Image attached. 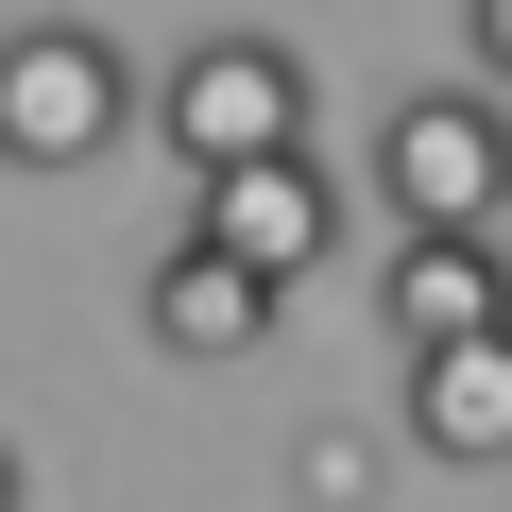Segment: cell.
<instances>
[{
    "instance_id": "8992f818",
    "label": "cell",
    "mask_w": 512,
    "mask_h": 512,
    "mask_svg": "<svg viewBox=\"0 0 512 512\" xmlns=\"http://www.w3.org/2000/svg\"><path fill=\"white\" fill-rule=\"evenodd\" d=\"M274 274H239V256L222 239H171L154 256V274H137V325H154V359H256V342H274Z\"/></svg>"
},
{
    "instance_id": "52a82bcc",
    "label": "cell",
    "mask_w": 512,
    "mask_h": 512,
    "mask_svg": "<svg viewBox=\"0 0 512 512\" xmlns=\"http://www.w3.org/2000/svg\"><path fill=\"white\" fill-rule=\"evenodd\" d=\"M495 222H393V274H376V308H393V342H444V325H495Z\"/></svg>"
},
{
    "instance_id": "7a4b0ae2",
    "label": "cell",
    "mask_w": 512,
    "mask_h": 512,
    "mask_svg": "<svg viewBox=\"0 0 512 512\" xmlns=\"http://www.w3.org/2000/svg\"><path fill=\"white\" fill-rule=\"evenodd\" d=\"M188 239H222L239 274L308 291L325 256H342V171H325L308 137H274V154H222V171H188Z\"/></svg>"
},
{
    "instance_id": "6da1fadb",
    "label": "cell",
    "mask_w": 512,
    "mask_h": 512,
    "mask_svg": "<svg viewBox=\"0 0 512 512\" xmlns=\"http://www.w3.org/2000/svg\"><path fill=\"white\" fill-rule=\"evenodd\" d=\"M137 137V69L103 18H0V171H86Z\"/></svg>"
},
{
    "instance_id": "ba28073f",
    "label": "cell",
    "mask_w": 512,
    "mask_h": 512,
    "mask_svg": "<svg viewBox=\"0 0 512 512\" xmlns=\"http://www.w3.org/2000/svg\"><path fill=\"white\" fill-rule=\"evenodd\" d=\"M461 52H478V86L512 69V0H461Z\"/></svg>"
},
{
    "instance_id": "5b68a950",
    "label": "cell",
    "mask_w": 512,
    "mask_h": 512,
    "mask_svg": "<svg viewBox=\"0 0 512 512\" xmlns=\"http://www.w3.org/2000/svg\"><path fill=\"white\" fill-rule=\"evenodd\" d=\"M393 359H410V444L461 461V478H495L512 461V342L495 325H444V342H393Z\"/></svg>"
},
{
    "instance_id": "9c48e42d",
    "label": "cell",
    "mask_w": 512,
    "mask_h": 512,
    "mask_svg": "<svg viewBox=\"0 0 512 512\" xmlns=\"http://www.w3.org/2000/svg\"><path fill=\"white\" fill-rule=\"evenodd\" d=\"M0 512H18V444H0Z\"/></svg>"
},
{
    "instance_id": "277c9868",
    "label": "cell",
    "mask_w": 512,
    "mask_h": 512,
    "mask_svg": "<svg viewBox=\"0 0 512 512\" xmlns=\"http://www.w3.org/2000/svg\"><path fill=\"white\" fill-rule=\"evenodd\" d=\"M376 205L393 222H495V86H410L376 120Z\"/></svg>"
},
{
    "instance_id": "3957f363",
    "label": "cell",
    "mask_w": 512,
    "mask_h": 512,
    "mask_svg": "<svg viewBox=\"0 0 512 512\" xmlns=\"http://www.w3.org/2000/svg\"><path fill=\"white\" fill-rule=\"evenodd\" d=\"M154 137H171V171H222V154L308 137V52L291 35H188L171 86H154Z\"/></svg>"
}]
</instances>
